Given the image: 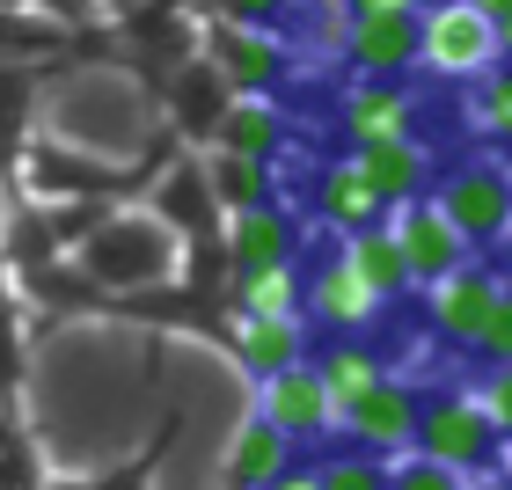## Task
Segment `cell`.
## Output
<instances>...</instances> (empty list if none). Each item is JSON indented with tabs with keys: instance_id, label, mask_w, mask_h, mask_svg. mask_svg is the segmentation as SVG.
I'll list each match as a JSON object with an SVG mask.
<instances>
[{
	"instance_id": "obj_18",
	"label": "cell",
	"mask_w": 512,
	"mask_h": 490,
	"mask_svg": "<svg viewBox=\"0 0 512 490\" xmlns=\"http://www.w3.org/2000/svg\"><path fill=\"white\" fill-rule=\"evenodd\" d=\"M205 59H213L220 81L242 88V96H264V88L278 81V66H286V59H278V44L256 30V22H220V30H213V52H205Z\"/></svg>"
},
{
	"instance_id": "obj_8",
	"label": "cell",
	"mask_w": 512,
	"mask_h": 490,
	"mask_svg": "<svg viewBox=\"0 0 512 490\" xmlns=\"http://www.w3.org/2000/svg\"><path fill=\"white\" fill-rule=\"evenodd\" d=\"M417 417H425V395H417L403 373H388V381H374L352 410L337 417V432L352 439V447L395 461V454H410V447H417Z\"/></svg>"
},
{
	"instance_id": "obj_33",
	"label": "cell",
	"mask_w": 512,
	"mask_h": 490,
	"mask_svg": "<svg viewBox=\"0 0 512 490\" xmlns=\"http://www.w3.org/2000/svg\"><path fill=\"white\" fill-rule=\"evenodd\" d=\"M44 490H96V483H74V476H44Z\"/></svg>"
},
{
	"instance_id": "obj_11",
	"label": "cell",
	"mask_w": 512,
	"mask_h": 490,
	"mask_svg": "<svg viewBox=\"0 0 512 490\" xmlns=\"http://www.w3.org/2000/svg\"><path fill=\"white\" fill-rule=\"evenodd\" d=\"M300 315H315L330 337H366L388 308L374 300V286H366V278L344 264V256H330V264L308 271V308H300Z\"/></svg>"
},
{
	"instance_id": "obj_2",
	"label": "cell",
	"mask_w": 512,
	"mask_h": 490,
	"mask_svg": "<svg viewBox=\"0 0 512 490\" xmlns=\"http://www.w3.org/2000/svg\"><path fill=\"white\" fill-rule=\"evenodd\" d=\"M183 264V235L161 213H103L96 227L81 235V271L96 286H169Z\"/></svg>"
},
{
	"instance_id": "obj_6",
	"label": "cell",
	"mask_w": 512,
	"mask_h": 490,
	"mask_svg": "<svg viewBox=\"0 0 512 490\" xmlns=\"http://www.w3.org/2000/svg\"><path fill=\"white\" fill-rule=\"evenodd\" d=\"M256 417H271L293 447H315V439L337 432L344 410H337L330 381L315 373V359H293V366H278V373H264V381H256Z\"/></svg>"
},
{
	"instance_id": "obj_28",
	"label": "cell",
	"mask_w": 512,
	"mask_h": 490,
	"mask_svg": "<svg viewBox=\"0 0 512 490\" xmlns=\"http://www.w3.org/2000/svg\"><path fill=\"white\" fill-rule=\"evenodd\" d=\"M476 403L491 410V425L512 439V366H483V381H476Z\"/></svg>"
},
{
	"instance_id": "obj_3",
	"label": "cell",
	"mask_w": 512,
	"mask_h": 490,
	"mask_svg": "<svg viewBox=\"0 0 512 490\" xmlns=\"http://www.w3.org/2000/svg\"><path fill=\"white\" fill-rule=\"evenodd\" d=\"M432 198L447 205V220L469 235L476 249H498L512 235V161L498 154H469L447 176H432Z\"/></svg>"
},
{
	"instance_id": "obj_7",
	"label": "cell",
	"mask_w": 512,
	"mask_h": 490,
	"mask_svg": "<svg viewBox=\"0 0 512 490\" xmlns=\"http://www.w3.org/2000/svg\"><path fill=\"white\" fill-rule=\"evenodd\" d=\"M417 30H425V15L410 0H366V8H352L344 59H352L359 81H403L417 66Z\"/></svg>"
},
{
	"instance_id": "obj_21",
	"label": "cell",
	"mask_w": 512,
	"mask_h": 490,
	"mask_svg": "<svg viewBox=\"0 0 512 490\" xmlns=\"http://www.w3.org/2000/svg\"><path fill=\"white\" fill-rule=\"evenodd\" d=\"M300 308H308V271L300 264L235 271V315H300Z\"/></svg>"
},
{
	"instance_id": "obj_16",
	"label": "cell",
	"mask_w": 512,
	"mask_h": 490,
	"mask_svg": "<svg viewBox=\"0 0 512 490\" xmlns=\"http://www.w3.org/2000/svg\"><path fill=\"white\" fill-rule=\"evenodd\" d=\"M337 256L352 264L366 286H374V300L381 308H395V300H410L417 293V278H410V256H403V242H395V227L388 220H374V227H359V235H337Z\"/></svg>"
},
{
	"instance_id": "obj_17",
	"label": "cell",
	"mask_w": 512,
	"mask_h": 490,
	"mask_svg": "<svg viewBox=\"0 0 512 490\" xmlns=\"http://www.w3.org/2000/svg\"><path fill=\"white\" fill-rule=\"evenodd\" d=\"M293 249H300V235H293V220L278 213L271 198H264V205H242V213H227V264H235V271L293 264Z\"/></svg>"
},
{
	"instance_id": "obj_5",
	"label": "cell",
	"mask_w": 512,
	"mask_h": 490,
	"mask_svg": "<svg viewBox=\"0 0 512 490\" xmlns=\"http://www.w3.org/2000/svg\"><path fill=\"white\" fill-rule=\"evenodd\" d=\"M505 52H498V22L469 8V0H439V8H425V30H417V66L439 81H476L491 74Z\"/></svg>"
},
{
	"instance_id": "obj_12",
	"label": "cell",
	"mask_w": 512,
	"mask_h": 490,
	"mask_svg": "<svg viewBox=\"0 0 512 490\" xmlns=\"http://www.w3.org/2000/svg\"><path fill=\"white\" fill-rule=\"evenodd\" d=\"M337 132L344 147H374V139H410L417 132V96L403 81H359L337 103Z\"/></svg>"
},
{
	"instance_id": "obj_26",
	"label": "cell",
	"mask_w": 512,
	"mask_h": 490,
	"mask_svg": "<svg viewBox=\"0 0 512 490\" xmlns=\"http://www.w3.org/2000/svg\"><path fill=\"white\" fill-rule=\"evenodd\" d=\"M315 476H322V490H388V461L352 447V454H330Z\"/></svg>"
},
{
	"instance_id": "obj_14",
	"label": "cell",
	"mask_w": 512,
	"mask_h": 490,
	"mask_svg": "<svg viewBox=\"0 0 512 490\" xmlns=\"http://www.w3.org/2000/svg\"><path fill=\"white\" fill-rule=\"evenodd\" d=\"M220 469H227V490H271L278 476L293 469V439L278 432L271 417H242V425L227 432Z\"/></svg>"
},
{
	"instance_id": "obj_32",
	"label": "cell",
	"mask_w": 512,
	"mask_h": 490,
	"mask_svg": "<svg viewBox=\"0 0 512 490\" xmlns=\"http://www.w3.org/2000/svg\"><path fill=\"white\" fill-rule=\"evenodd\" d=\"M469 8H483V15L498 22V15H512V0H469Z\"/></svg>"
},
{
	"instance_id": "obj_38",
	"label": "cell",
	"mask_w": 512,
	"mask_h": 490,
	"mask_svg": "<svg viewBox=\"0 0 512 490\" xmlns=\"http://www.w3.org/2000/svg\"><path fill=\"white\" fill-rule=\"evenodd\" d=\"M344 8H366V0H344Z\"/></svg>"
},
{
	"instance_id": "obj_23",
	"label": "cell",
	"mask_w": 512,
	"mask_h": 490,
	"mask_svg": "<svg viewBox=\"0 0 512 490\" xmlns=\"http://www.w3.org/2000/svg\"><path fill=\"white\" fill-rule=\"evenodd\" d=\"M205 183H213V198L227 205V213H242V205H264V198H271V169H264L256 154H235V147L213 154V176H205Z\"/></svg>"
},
{
	"instance_id": "obj_35",
	"label": "cell",
	"mask_w": 512,
	"mask_h": 490,
	"mask_svg": "<svg viewBox=\"0 0 512 490\" xmlns=\"http://www.w3.org/2000/svg\"><path fill=\"white\" fill-rule=\"evenodd\" d=\"M8 220H15V205H8V183H0V235H8Z\"/></svg>"
},
{
	"instance_id": "obj_36",
	"label": "cell",
	"mask_w": 512,
	"mask_h": 490,
	"mask_svg": "<svg viewBox=\"0 0 512 490\" xmlns=\"http://www.w3.org/2000/svg\"><path fill=\"white\" fill-rule=\"evenodd\" d=\"M498 249H505V278H512V235H505V242H498Z\"/></svg>"
},
{
	"instance_id": "obj_30",
	"label": "cell",
	"mask_w": 512,
	"mask_h": 490,
	"mask_svg": "<svg viewBox=\"0 0 512 490\" xmlns=\"http://www.w3.org/2000/svg\"><path fill=\"white\" fill-rule=\"evenodd\" d=\"M271 490H322V476H315V469H286Z\"/></svg>"
},
{
	"instance_id": "obj_29",
	"label": "cell",
	"mask_w": 512,
	"mask_h": 490,
	"mask_svg": "<svg viewBox=\"0 0 512 490\" xmlns=\"http://www.w3.org/2000/svg\"><path fill=\"white\" fill-rule=\"evenodd\" d=\"M286 8L293 0H220V22H256V30H264V22H278Z\"/></svg>"
},
{
	"instance_id": "obj_4",
	"label": "cell",
	"mask_w": 512,
	"mask_h": 490,
	"mask_svg": "<svg viewBox=\"0 0 512 490\" xmlns=\"http://www.w3.org/2000/svg\"><path fill=\"white\" fill-rule=\"evenodd\" d=\"M417 454L447 461L461 476H491L505 454V432L491 425V410L476 395H425V417H417Z\"/></svg>"
},
{
	"instance_id": "obj_25",
	"label": "cell",
	"mask_w": 512,
	"mask_h": 490,
	"mask_svg": "<svg viewBox=\"0 0 512 490\" xmlns=\"http://www.w3.org/2000/svg\"><path fill=\"white\" fill-rule=\"evenodd\" d=\"M476 476H461V469H447V461H432V454H395L388 461V490H469Z\"/></svg>"
},
{
	"instance_id": "obj_10",
	"label": "cell",
	"mask_w": 512,
	"mask_h": 490,
	"mask_svg": "<svg viewBox=\"0 0 512 490\" xmlns=\"http://www.w3.org/2000/svg\"><path fill=\"white\" fill-rule=\"evenodd\" d=\"M388 227H395V242H403V256H410V278H417V286H432V278L476 264V242L447 220V205H439L432 191L410 198V205H395Z\"/></svg>"
},
{
	"instance_id": "obj_9",
	"label": "cell",
	"mask_w": 512,
	"mask_h": 490,
	"mask_svg": "<svg viewBox=\"0 0 512 490\" xmlns=\"http://www.w3.org/2000/svg\"><path fill=\"white\" fill-rule=\"evenodd\" d=\"M417 293H425L432 337H439V344H461V352H476V337H483V322H491V308H498L505 278H498L491 264H461V271L432 278V286H417Z\"/></svg>"
},
{
	"instance_id": "obj_1",
	"label": "cell",
	"mask_w": 512,
	"mask_h": 490,
	"mask_svg": "<svg viewBox=\"0 0 512 490\" xmlns=\"http://www.w3.org/2000/svg\"><path fill=\"white\" fill-rule=\"evenodd\" d=\"M44 139L81 161H132V147L147 139V88L118 66L59 81L44 103Z\"/></svg>"
},
{
	"instance_id": "obj_13",
	"label": "cell",
	"mask_w": 512,
	"mask_h": 490,
	"mask_svg": "<svg viewBox=\"0 0 512 490\" xmlns=\"http://www.w3.org/2000/svg\"><path fill=\"white\" fill-rule=\"evenodd\" d=\"M352 169L374 183V198L388 205V213L432 191V154L417 147V132H410V139H374V147H352Z\"/></svg>"
},
{
	"instance_id": "obj_37",
	"label": "cell",
	"mask_w": 512,
	"mask_h": 490,
	"mask_svg": "<svg viewBox=\"0 0 512 490\" xmlns=\"http://www.w3.org/2000/svg\"><path fill=\"white\" fill-rule=\"evenodd\" d=\"M410 8H417V15H425V8H439V0H410Z\"/></svg>"
},
{
	"instance_id": "obj_22",
	"label": "cell",
	"mask_w": 512,
	"mask_h": 490,
	"mask_svg": "<svg viewBox=\"0 0 512 490\" xmlns=\"http://www.w3.org/2000/svg\"><path fill=\"white\" fill-rule=\"evenodd\" d=\"M220 147H235V154H256V161H271L278 154V139H286V132H278V110L264 103V96H235V103H227L220 110Z\"/></svg>"
},
{
	"instance_id": "obj_15",
	"label": "cell",
	"mask_w": 512,
	"mask_h": 490,
	"mask_svg": "<svg viewBox=\"0 0 512 490\" xmlns=\"http://www.w3.org/2000/svg\"><path fill=\"white\" fill-rule=\"evenodd\" d=\"M308 205H315V227H330V235H359V227L388 220V205L374 198V183H366V176L352 169V154L330 161V169H315Z\"/></svg>"
},
{
	"instance_id": "obj_20",
	"label": "cell",
	"mask_w": 512,
	"mask_h": 490,
	"mask_svg": "<svg viewBox=\"0 0 512 490\" xmlns=\"http://www.w3.org/2000/svg\"><path fill=\"white\" fill-rule=\"evenodd\" d=\"M315 373L330 381L337 410H352V403H359V395L374 388V381H388V366L374 359V344H366V337H330V344L315 352Z\"/></svg>"
},
{
	"instance_id": "obj_24",
	"label": "cell",
	"mask_w": 512,
	"mask_h": 490,
	"mask_svg": "<svg viewBox=\"0 0 512 490\" xmlns=\"http://www.w3.org/2000/svg\"><path fill=\"white\" fill-rule=\"evenodd\" d=\"M469 125L483 139H505V147H512V59H498L491 74H476V88H469Z\"/></svg>"
},
{
	"instance_id": "obj_31",
	"label": "cell",
	"mask_w": 512,
	"mask_h": 490,
	"mask_svg": "<svg viewBox=\"0 0 512 490\" xmlns=\"http://www.w3.org/2000/svg\"><path fill=\"white\" fill-rule=\"evenodd\" d=\"M469 490H512V476H498V469H491V476H476Z\"/></svg>"
},
{
	"instance_id": "obj_27",
	"label": "cell",
	"mask_w": 512,
	"mask_h": 490,
	"mask_svg": "<svg viewBox=\"0 0 512 490\" xmlns=\"http://www.w3.org/2000/svg\"><path fill=\"white\" fill-rule=\"evenodd\" d=\"M476 359L483 366H512V278H505L498 308H491V322H483V337H476Z\"/></svg>"
},
{
	"instance_id": "obj_34",
	"label": "cell",
	"mask_w": 512,
	"mask_h": 490,
	"mask_svg": "<svg viewBox=\"0 0 512 490\" xmlns=\"http://www.w3.org/2000/svg\"><path fill=\"white\" fill-rule=\"evenodd\" d=\"M498 52L512 59V15H498Z\"/></svg>"
},
{
	"instance_id": "obj_19",
	"label": "cell",
	"mask_w": 512,
	"mask_h": 490,
	"mask_svg": "<svg viewBox=\"0 0 512 490\" xmlns=\"http://www.w3.org/2000/svg\"><path fill=\"white\" fill-rule=\"evenodd\" d=\"M235 352H242V366L256 381H264V373L308 359V322L300 315H235Z\"/></svg>"
}]
</instances>
